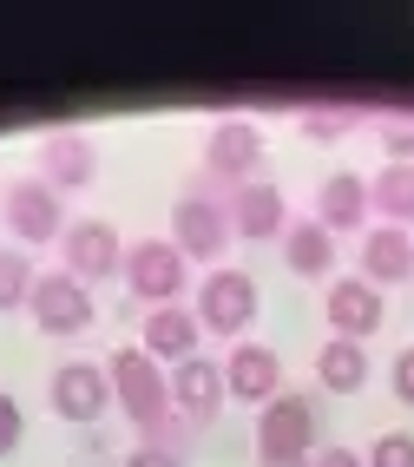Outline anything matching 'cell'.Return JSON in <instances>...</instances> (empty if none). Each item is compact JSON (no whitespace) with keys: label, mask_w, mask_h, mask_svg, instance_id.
Returning <instances> with one entry per match:
<instances>
[{"label":"cell","mask_w":414,"mask_h":467,"mask_svg":"<svg viewBox=\"0 0 414 467\" xmlns=\"http://www.w3.org/2000/svg\"><path fill=\"white\" fill-rule=\"evenodd\" d=\"M231 231L250 237V244H270V237L290 231V204H283L276 184H257V178L237 184V192H231Z\"/></svg>","instance_id":"obj_13"},{"label":"cell","mask_w":414,"mask_h":467,"mask_svg":"<svg viewBox=\"0 0 414 467\" xmlns=\"http://www.w3.org/2000/svg\"><path fill=\"white\" fill-rule=\"evenodd\" d=\"M125 284H132V296H145L151 309H165L184 296V251L171 237H145L125 251Z\"/></svg>","instance_id":"obj_4"},{"label":"cell","mask_w":414,"mask_h":467,"mask_svg":"<svg viewBox=\"0 0 414 467\" xmlns=\"http://www.w3.org/2000/svg\"><path fill=\"white\" fill-rule=\"evenodd\" d=\"M264 165V132L250 119H217L204 139V171L224 184H250V171Z\"/></svg>","instance_id":"obj_6"},{"label":"cell","mask_w":414,"mask_h":467,"mask_svg":"<svg viewBox=\"0 0 414 467\" xmlns=\"http://www.w3.org/2000/svg\"><path fill=\"white\" fill-rule=\"evenodd\" d=\"M362 461H368V467H414V434H381Z\"/></svg>","instance_id":"obj_23"},{"label":"cell","mask_w":414,"mask_h":467,"mask_svg":"<svg viewBox=\"0 0 414 467\" xmlns=\"http://www.w3.org/2000/svg\"><path fill=\"white\" fill-rule=\"evenodd\" d=\"M362 276L381 290V284H408L414 276V244H408V231H395V224H375L368 237H362Z\"/></svg>","instance_id":"obj_18"},{"label":"cell","mask_w":414,"mask_h":467,"mask_svg":"<svg viewBox=\"0 0 414 467\" xmlns=\"http://www.w3.org/2000/svg\"><path fill=\"white\" fill-rule=\"evenodd\" d=\"M198 336H204V323H198V309H184V303H165V309H151L145 317V342L139 349L151 356V362H191L198 356Z\"/></svg>","instance_id":"obj_14"},{"label":"cell","mask_w":414,"mask_h":467,"mask_svg":"<svg viewBox=\"0 0 414 467\" xmlns=\"http://www.w3.org/2000/svg\"><path fill=\"white\" fill-rule=\"evenodd\" d=\"M395 395L414 409V349H401V356H395Z\"/></svg>","instance_id":"obj_28"},{"label":"cell","mask_w":414,"mask_h":467,"mask_svg":"<svg viewBox=\"0 0 414 467\" xmlns=\"http://www.w3.org/2000/svg\"><path fill=\"white\" fill-rule=\"evenodd\" d=\"M40 171H47L53 192H86V184L99 178V151H92V139H79V132H53L40 145Z\"/></svg>","instance_id":"obj_16"},{"label":"cell","mask_w":414,"mask_h":467,"mask_svg":"<svg viewBox=\"0 0 414 467\" xmlns=\"http://www.w3.org/2000/svg\"><path fill=\"white\" fill-rule=\"evenodd\" d=\"M381 145H388L395 165H414V126H388V132H381Z\"/></svg>","instance_id":"obj_26"},{"label":"cell","mask_w":414,"mask_h":467,"mask_svg":"<svg viewBox=\"0 0 414 467\" xmlns=\"http://www.w3.org/2000/svg\"><path fill=\"white\" fill-rule=\"evenodd\" d=\"M368 211H381V224H414V165H388L368 184Z\"/></svg>","instance_id":"obj_21"},{"label":"cell","mask_w":414,"mask_h":467,"mask_svg":"<svg viewBox=\"0 0 414 467\" xmlns=\"http://www.w3.org/2000/svg\"><path fill=\"white\" fill-rule=\"evenodd\" d=\"M309 467H368V461H362L356 448H316V454H309Z\"/></svg>","instance_id":"obj_27"},{"label":"cell","mask_w":414,"mask_h":467,"mask_svg":"<svg viewBox=\"0 0 414 467\" xmlns=\"http://www.w3.org/2000/svg\"><path fill=\"white\" fill-rule=\"evenodd\" d=\"M125 467H184V454L171 441H139L132 454H125Z\"/></svg>","instance_id":"obj_25"},{"label":"cell","mask_w":414,"mask_h":467,"mask_svg":"<svg viewBox=\"0 0 414 467\" xmlns=\"http://www.w3.org/2000/svg\"><path fill=\"white\" fill-rule=\"evenodd\" d=\"M0 211H7V231L20 237V244H47V237H67L59 224V192L47 178H20V184H7V198H0Z\"/></svg>","instance_id":"obj_7"},{"label":"cell","mask_w":414,"mask_h":467,"mask_svg":"<svg viewBox=\"0 0 414 467\" xmlns=\"http://www.w3.org/2000/svg\"><path fill=\"white\" fill-rule=\"evenodd\" d=\"M316 382H323L329 395H356L368 382V349H362V342L329 336L323 349H316Z\"/></svg>","instance_id":"obj_20"},{"label":"cell","mask_w":414,"mask_h":467,"mask_svg":"<svg viewBox=\"0 0 414 467\" xmlns=\"http://www.w3.org/2000/svg\"><path fill=\"white\" fill-rule=\"evenodd\" d=\"M198 323L211 336H237L257 323V276H243V270H211L204 284H198Z\"/></svg>","instance_id":"obj_5"},{"label":"cell","mask_w":414,"mask_h":467,"mask_svg":"<svg viewBox=\"0 0 414 467\" xmlns=\"http://www.w3.org/2000/svg\"><path fill=\"white\" fill-rule=\"evenodd\" d=\"M316 454V401L276 395L257 415V461H309Z\"/></svg>","instance_id":"obj_2"},{"label":"cell","mask_w":414,"mask_h":467,"mask_svg":"<svg viewBox=\"0 0 414 467\" xmlns=\"http://www.w3.org/2000/svg\"><path fill=\"white\" fill-rule=\"evenodd\" d=\"M34 284H40V270L26 251H0V309H20V303H34Z\"/></svg>","instance_id":"obj_22"},{"label":"cell","mask_w":414,"mask_h":467,"mask_svg":"<svg viewBox=\"0 0 414 467\" xmlns=\"http://www.w3.org/2000/svg\"><path fill=\"white\" fill-rule=\"evenodd\" d=\"M34 323L47 329V336H79V329H92V290L79 284V276H40L34 284Z\"/></svg>","instance_id":"obj_8"},{"label":"cell","mask_w":414,"mask_h":467,"mask_svg":"<svg viewBox=\"0 0 414 467\" xmlns=\"http://www.w3.org/2000/svg\"><path fill=\"white\" fill-rule=\"evenodd\" d=\"M224 389H231L237 401L270 409V401L283 395V362H276V349H264V342H237V349L224 356Z\"/></svg>","instance_id":"obj_11"},{"label":"cell","mask_w":414,"mask_h":467,"mask_svg":"<svg viewBox=\"0 0 414 467\" xmlns=\"http://www.w3.org/2000/svg\"><path fill=\"white\" fill-rule=\"evenodd\" d=\"M20 434H26V415H20V401L0 389V454H14V448H20Z\"/></svg>","instance_id":"obj_24"},{"label":"cell","mask_w":414,"mask_h":467,"mask_svg":"<svg viewBox=\"0 0 414 467\" xmlns=\"http://www.w3.org/2000/svg\"><path fill=\"white\" fill-rule=\"evenodd\" d=\"M323 309H329V329L342 342H362V336L381 329V290L368 284V276H342V284H329Z\"/></svg>","instance_id":"obj_15"},{"label":"cell","mask_w":414,"mask_h":467,"mask_svg":"<svg viewBox=\"0 0 414 467\" xmlns=\"http://www.w3.org/2000/svg\"><path fill=\"white\" fill-rule=\"evenodd\" d=\"M283 257H290L296 276H329L336 270V237L316 224V217H290V231H283Z\"/></svg>","instance_id":"obj_19"},{"label":"cell","mask_w":414,"mask_h":467,"mask_svg":"<svg viewBox=\"0 0 414 467\" xmlns=\"http://www.w3.org/2000/svg\"><path fill=\"white\" fill-rule=\"evenodd\" d=\"M112 401V376L99 362H59L53 368V415L59 421H99Z\"/></svg>","instance_id":"obj_9"},{"label":"cell","mask_w":414,"mask_h":467,"mask_svg":"<svg viewBox=\"0 0 414 467\" xmlns=\"http://www.w3.org/2000/svg\"><path fill=\"white\" fill-rule=\"evenodd\" d=\"M106 376H112L119 409L132 415V428L151 434V441H165V434H171V376H165V368H158L145 349H119L106 362Z\"/></svg>","instance_id":"obj_1"},{"label":"cell","mask_w":414,"mask_h":467,"mask_svg":"<svg viewBox=\"0 0 414 467\" xmlns=\"http://www.w3.org/2000/svg\"><path fill=\"white\" fill-rule=\"evenodd\" d=\"M59 251H67V276H79V284H92V276H119V270H125L119 231L106 224V217H86V224H67Z\"/></svg>","instance_id":"obj_10"},{"label":"cell","mask_w":414,"mask_h":467,"mask_svg":"<svg viewBox=\"0 0 414 467\" xmlns=\"http://www.w3.org/2000/svg\"><path fill=\"white\" fill-rule=\"evenodd\" d=\"M264 467H309V461H264Z\"/></svg>","instance_id":"obj_29"},{"label":"cell","mask_w":414,"mask_h":467,"mask_svg":"<svg viewBox=\"0 0 414 467\" xmlns=\"http://www.w3.org/2000/svg\"><path fill=\"white\" fill-rule=\"evenodd\" d=\"M316 224H323L329 237L368 224V184H362L356 171H329V178H323V192H316Z\"/></svg>","instance_id":"obj_17"},{"label":"cell","mask_w":414,"mask_h":467,"mask_svg":"<svg viewBox=\"0 0 414 467\" xmlns=\"http://www.w3.org/2000/svg\"><path fill=\"white\" fill-rule=\"evenodd\" d=\"M224 362H204V356H191L171 368V415L184 421H211L217 409H224Z\"/></svg>","instance_id":"obj_12"},{"label":"cell","mask_w":414,"mask_h":467,"mask_svg":"<svg viewBox=\"0 0 414 467\" xmlns=\"http://www.w3.org/2000/svg\"><path fill=\"white\" fill-rule=\"evenodd\" d=\"M171 244L184 251V264H217L231 244V204H217L204 192H191L171 204Z\"/></svg>","instance_id":"obj_3"}]
</instances>
